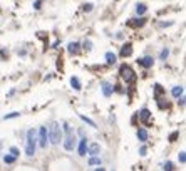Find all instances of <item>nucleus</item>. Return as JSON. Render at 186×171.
Listing matches in <instances>:
<instances>
[{
    "instance_id": "33",
    "label": "nucleus",
    "mask_w": 186,
    "mask_h": 171,
    "mask_svg": "<svg viewBox=\"0 0 186 171\" xmlns=\"http://www.w3.org/2000/svg\"><path fill=\"white\" fill-rule=\"evenodd\" d=\"M94 171H106V169H104V168H101V166H99V168H96Z\"/></svg>"
},
{
    "instance_id": "10",
    "label": "nucleus",
    "mask_w": 186,
    "mask_h": 171,
    "mask_svg": "<svg viewBox=\"0 0 186 171\" xmlns=\"http://www.w3.org/2000/svg\"><path fill=\"white\" fill-rule=\"evenodd\" d=\"M139 118H141V121H143V123H148L149 118H151V111L146 109V107H144V109H141V111H139Z\"/></svg>"
},
{
    "instance_id": "23",
    "label": "nucleus",
    "mask_w": 186,
    "mask_h": 171,
    "mask_svg": "<svg viewBox=\"0 0 186 171\" xmlns=\"http://www.w3.org/2000/svg\"><path fill=\"white\" fill-rule=\"evenodd\" d=\"M19 116H20V112L13 111V112H10V114H5V116H3V119H13V118H19Z\"/></svg>"
},
{
    "instance_id": "20",
    "label": "nucleus",
    "mask_w": 186,
    "mask_h": 171,
    "mask_svg": "<svg viewBox=\"0 0 186 171\" xmlns=\"http://www.w3.org/2000/svg\"><path fill=\"white\" fill-rule=\"evenodd\" d=\"M79 118H81L82 121H84V123H87V124H89L91 128H97V126H96V123H94V121H92L91 118H87V116H84V114H79Z\"/></svg>"
},
{
    "instance_id": "6",
    "label": "nucleus",
    "mask_w": 186,
    "mask_h": 171,
    "mask_svg": "<svg viewBox=\"0 0 186 171\" xmlns=\"http://www.w3.org/2000/svg\"><path fill=\"white\" fill-rule=\"evenodd\" d=\"M87 153H89L91 156H99V153H101L99 143H92L91 146H87Z\"/></svg>"
},
{
    "instance_id": "25",
    "label": "nucleus",
    "mask_w": 186,
    "mask_h": 171,
    "mask_svg": "<svg viewBox=\"0 0 186 171\" xmlns=\"http://www.w3.org/2000/svg\"><path fill=\"white\" fill-rule=\"evenodd\" d=\"M178 159H179V163H186V154H184V151H179V154H178Z\"/></svg>"
},
{
    "instance_id": "7",
    "label": "nucleus",
    "mask_w": 186,
    "mask_h": 171,
    "mask_svg": "<svg viewBox=\"0 0 186 171\" xmlns=\"http://www.w3.org/2000/svg\"><path fill=\"white\" fill-rule=\"evenodd\" d=\"M138 62L143 67H146V69H149V67L154 64V59H153V57H149V56H146V57H143V59H138Z\"/></svg>"
},
{
    "instance_id": "29",
    "label": "nucleus",
    "mask_w": 186,
    "mask_h": 171,
    "mask_svg": "<svg viewBox=\"0 0 186 171\" xmlns=\"http://www.w3.org/2000/svg\"><path fill=\"white\" fill-rule=\"evenodd\" d=\"M40 7H42V0H35V2H34V8H35V10H39Z\"/></svg>"
},
{
    "instance_id": "18",
    "label": "nucleus",
    "mask_w": 186,
    "mask_h": 171,
    "mask_svg": "<svg viewBox=\"0 0 186 171\" xmlns=\"http://www.w3.org/2000/svg\"><path fill=\"white\" fill-rule=\"evenodd\" d=\"M136 12H138V15H143V13L148 12V7H146L144 3H138V5H136Z\"/></svg>"
},
{
    "instance_id": "3",
    "label": "nucleus",
    "mask_w": 186,
    "mask_h": 171,
    "mask_svg": "<svg viewBox=\"0 0 186 171\" xmlns=\"http://www.w3.org/2000/svg\"><path fill=\"white\" fill-rule=\"evenodd\" d=\"M64 131H66V138H62V139H64V148H66V151H72V149H74V146H76L74 131L71 129L69 124H64Z\"/></svg>"
},
{
    "instance_id": "13",
    "label": "nucleus",
    "mask_w": 186,
    "mask_h": 171,
    "mask_svg": "<svg viewBox=\"0 0 186 171\" xmlns=\"http://www.w3.org/2000/svg\"><path fill=\"white\" fill-rule=\"evenodd\" d=\"M138 139L141 141V143H146V141H148V131L146 129H138Z\"/></svg>"
},
{
    "instance_id": "15",
    "label": "nucleus",
    "mask_w": 186,
    "mask_h": 171,
    "mask_svg": "<svg viewBox=\"0 0 186 171\" xmlns=\"http://www.w3.org/2000/svg\"><path fill=\"white\" fill-rule=\"evenodd\" d=\"M116 61H117V57H116L114 52H106V62L107 64H116Z\"/></svg>"
},
{
    "instance_id": "2",
    "label": "nucleus",
    "mask_w": 186,
    "mask_h": 171,
    "mask_svg": "<svg viewBox=\"0 0 186 171\" xmlns=\"http://www.w3.org/2000/svg\"><path fill=\"white\" fill-rule=\"evenodd\" d=\"M35 146H37V131L29 129L27 131V146H25V154L34 156L35 154Z\"/></svg>"
},
{
    "instance_id": "9",
    "label": "nucleus",
    "mask_w": 186,
    "mask_h": 171,
    "mask_svg": "<svg viewBox=\"0 0 186 171\" xmlns=\"http://www.w3.org/2000/svg\"><path fill=\"white\" fill-rule=\"evenodd\" d=\"M131 54H133V45L131 44H124L121 49V57H129Z\"/></svg>"
},
{
    "instance_id": "17",
    "label": "nucleus",
    "mask_w": 186,
    "mask_h": 171,
    "mask_svg": "<svg viewBox=\"0 0 186 171\" xmlns=\"http://www.w3.org/2000/svg\"><path fill=\"white\" fill-rule=\"evenodd\" d=\"M89 164L91 166H101L102 164V159L99 158V156H91V158H89Z\"/></svg>"
},
{
    "instance_id": "34",
    "label": "nucleus",
    "mask_w": 186,
    "mask_h": 171,
    "mask_svg": "<svg viewBox=\"0 0 186 171\" xmlns=\"http://www.w3.org/2000/svg\"><path fill=\"white\" fill-rule=\"evenodd\" d=\"M0 146H2V143H0Z\"/></svg>"
},
{
    "instance_id": "12",
    "label": "nucleus",
    "mask_w": 186,
    "mask_h": 171,
    "mask_svg": "<svg viewBox=\"0 0 186 171\" xmlns=\"http://www.w3.org/2000/svg\"><path fill=\"white\" fill-rule=\"evenodd\" d=\"M183 86H174L173 89H171V94H173V97H176V99H178V97H181L183 96Z\"/></svg>"
},
{
    "instance_id": "1",
    "label": "nucleus",
    "mask_w": 186,
    "mask_h": 171,
    "mask_svg": "<svg viewBox=\"0 0 186 171\" xmlns=\"http://www.w3.org/2000/svg\"><path fill=\"white\" fill-rule=\"evenodd\" d=\"M47 136H49V143L50 144H59L62 141V128L59 126V123H52L50 128L47 131Z\"/></svg>"
},
{
    "instance_id": "30",
    "label": "nucleus",
    "mask_w": 186,
    "mask_h": 171,
    "mask_svg": "<svg viewBox=\"0 0 186 171\" xmlns=\"http://www.w3.org/2000/svg\"><path fill=\"white\" fill-rule=\"evenodd\" d=\"M146 151H148V148H146V146H143V148L139 149V154H141V156H146V154H148Z\"/></svg>"
},
{
    "instance_id": "4",
    "label": "nucleus",
    "mask_w": 186,
    "mask_h": 171,
    "mask_svg": "<svg viewBox=\"0 0 186 171\" xmlns=\"http://www.w3.org/2000/svg\"><path fill=\"white\" fill-rule=\"evenodd\" d=\"M119 74H121L122 79H124L126 82H129V84L136 81V74H134V71L131 69L128 64H122V66L119 67Z\"/></svg>"
},
{
    "instance_id": "31",
    "label": "nucleus",
    "mask_w": 186,
    "mask_h": 171,
    "mask_svg": "<svg viewBox=\"0 0 186 171\" xmlns=\"http://www.w3.org/2000/svg\"><path fill=\"white\" fill-rule=\"evenodd\" d=\"M173 25V22H159V27H169Z\"/></svg>"
},
{
    "instance_id": "24",
    "label": "nucleus",
    "mask_w": 186,
    "mask_h": 171,
    "mask_svg": "<svg viewBox=\"0 0 186 171\" xmlns=\"http://www.w3.org/2000/svg\"><path fill=\"white\" fill-rule=\"evenodd\" d=\"M164 171H174V164L171 161H166L164 163Z\"/></svg>"
},
{
    "instance_id": "27",
    "label": "nucleus",
    "mask_w": 186,
    "mask_h": 171,
    "mask_svg": "<svg viewBox=\"0 0 186 171\" xmlns=\"http://www.w3.org/2000/svg\"><path fill=\"white\" fill-rule=\"evenodd\" d=\"M10 154H12V156H15V158H17V156L20 154V151H19V149L15 148V146H12V148H10Z\"/></svg>"
},
{
    "instance_id": "19",
    "label": "nucleus",
    "mask_w": 186,
    "mask_h": 171,
    "mask_svg": "<svg viewBox=\"0 0 186 171\" xmlns=\"http://www.w3.org/2000/svg\"><path fill=\"white\" fill-rule=\"evenodd\" d=\"M143 24H144V19H136V20L128 22V25H129V27H141Z\"/></svg>"
},
{
    "instance_id": "8",
    "label": "nucleus",
    "mask_w": 186,
    "mask_h": 171,
    "mask_svg": "<svg viewBox=\"0 0 186 171\" xmlns=\"http://www.w3.org/2000/svg\"><path fill=\"white\" fill-rule=\"evenodd\" d=\"M112 91H114V87H112L111 82H104V84H102V94H104V97H111Z\"/></svg>"
},
{
    "instance_id": "28",
    "label": "nucleus",
    "mask_w": 186,
    "mask_h": 171,
    "mask_svg": "<svg viewBox=\"0 0 186 171\" xmlns=\"http://www.w3.org/2000/svg\"><path fill=\"white\" fill-rule=\"evenodd\" d=\"M178 136H179V133H178V131H174V133L169 136V141H171V143H174V141L178 139Z\"/></svg>"
},
{
    "instance_id": "5",
    "label": "nucleus",
    "mask_w": 186,
    "mask_h": 171,
    "mask_svg": "<svg viewBox=\"0 0 186 171\" xmlns=\"http://www.w3.org/2000/svg\"><path fill=\"white\" fill-rule=\"evenodd\" d=\"M37 134H39V136H37V143H39V146L45 149L47 146H49V136H47L45 126H40V128H39V131H37Z\"/></svg>"
},
{
    "instance_id": "16",
    "label": "nucleus",
    "mask_w": 186,
    "mask_h": 171,
    "mask_svg": "<svg viewBox=\"0 0 186 171\" xmlns=\"http://www.w3.org/2000/svg\"><path fill=\"white\" fill-rule=\"evenodd\" d=\"M71 86H72V89H76V91H81V81L77 79V77L74 76V77H71Z\"/></svg>"
},
{
    "instance_id": "21",
    "label": "nucleus",
    "mask_w": 186,
    "mask_h": 171,
    "mask_svg": "<svg viewBox=\"0 0 186 171\" xmlns=\"http://www.w3.org/2000/svg\"><path fill=\"white\" fill-rule=\"evenodd\" d=\"M168 56H169V49H163V51H161V54H159V59L161 61H166V59H168Z\"/></svg>"
},
{
    "instance_id": "22",
    "label": "nucleus",
    "mask_w": 186,
    "mask_h": 171,
    "mask_svg": "<svg viewBox=\"0 0 186 171\" xmlns=\"http://www.w3.org/2000/svg\"><path fill=\"white\" fill-rule=\"evenodd\" d=\"M3 161H5L7 164H12V163H15V156H12V154H5V156H3Z\"/></svg>"
},
{
    "instance_id": "11",
    "label": "nucleus",
    "mask_w": 186,
    "mask_h": 171,
    "mask_svg": "<svg viewBox=\"0 0 186 171\" xmlns=\"http://www.w3.org/2000/svg\"><path fill=\"white\" fill-rule=\"evenodd\" d=\"M86 153H87V139L82 138L79 143V156H86Z\"/></svg>"
},
{
    "instance_id": "32",
    "label": "nucleus",
    "mask_w": 186,
    "mask_h": 171,
    "mask_svg": "<svg viewBox=\"0 0 186 171\" xmlns=\"http://www.w3.org/2000/svg\"><path fill=\"white\" fill-rule=\"evenodd\" d=\"M84 10H86V12H89V10H92V5H91V3H87V5L84 7Z\"/></svg>"
},
{
    "instance_id": "14",
    "label": "nucleus",
    "mask_w": 186,
    "mask_h": 171,
    "mask_svg": "<svg viewBox=\"0 0 186 171\" xmlns=\"http://www.w3.org/2000/svg\"><path fill=\"white\" fill-rule=\"evenodd\" d=\"M67 51H69V54H79V44L77 42H71L69 44V47H67Z\"/></svg>"
},
{
    "instance_id": "26",
    "label": "nucleus",
    "mask_w": 186,
    "mask_h": 171,
    "mask_svg": "<svg viewBox=\"0 0 186 171\" xmlns=\"http://www.w3.org/2000/svg\"><path fill=\"white\" fill-rule=\"evenodd\" d=\"M154 91H156V97L159 99V96L163 94V87H161L159 84H156V87H154Z\"/></svg>"
}]
</instances>
